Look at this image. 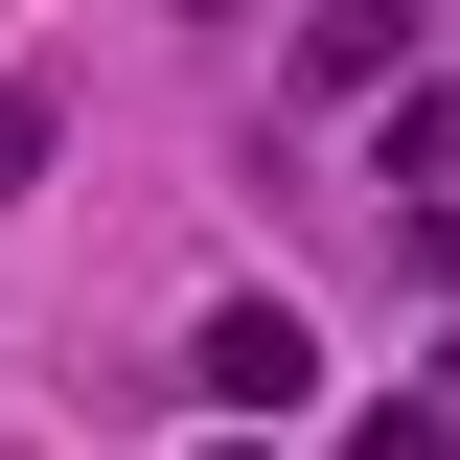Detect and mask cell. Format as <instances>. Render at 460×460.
Segmentation results:
<instances>
[{
  "label": "cell",
  "instance_id": "obj_1",
  "mask_svg": "<svg viewBox=\"0 0 460 460\" xmlns=\"http://www.w3.org/2000/svg\"><path fill=\"white\" fill-rule=\"evenodd\" d=\"M299 368H323L299 299H208V392H230V414H299Z\"/></svg>",
  "mask_w": 460,
  "mask_h": 460
},
{
  "label": "cell",
  "instance_id": "obj_2",
  "mask_svg": "<svg viewBox=\"0 0 460 460\" xmlns=\"http://www.w3.org/2000/svg\"><path fill=\"white\" fill-rule=\"evenodd\" d=\"M345 460H438V414H368V438H345Z\"/></svg>",
  "mask_w": 460,
  "mask_h": 460
}]
</instances>
